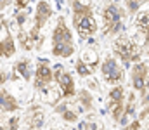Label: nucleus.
Segmentation results:
<instances>
[{
    "instance_id": "1",
    "label": "nucleus",
    "mask_w": 149,
    "mask_h": 130,
    "mask_svg": "<svg viewBox=\"0 0 149 130\" xmlns=\"http://www.w3.org/2000/svg\"><path fill=\"white\" fill-rule=\"evenodd\" d=\"M71 7V17H73V28L78 31L81 38H90L97 33V21L94 17V10L88 3H83L80 0H68Z\"/></svg>"
},
{
    "instance_id": "13",
    "label": "nucleus",
    "mask_w": 149,
    "mask_h": 130,
    "mask_svg": "<svg viewBox=\"0 0 149 130\" xmlns=\"http://www.w3.org/2000/svg\"><path fill=\"white\" fill-rule=\"evenodd\" d=\"M19 109H21L19 101H17L7 88H0V116H2V115L17 113Z\"/></svg>"
},
{
    "instance_id": "22",
    "label": "nucleus",
    "mask_w": 149,
    "mask_h": 130,
    "mask_svg": "<svg viewBox=\"0 0 149 130\" xmlns=\"http://www.w3.org/2000/svg\"><path fill=\"white\" fill-rule=\"evenodd\" d=\"M21 125V118L19 116H9L7 118V123H5V129L7 130H19Z\"/></svg>"
},
{
    "instance_id": "7",
    "label": "nucleus",
    "mask_w": 149,
    "mask_h": 130,
    "mask_svg": "<svg viewBox=\"0 0 149 130\" xmlns=\"http://www.w3.org/2000/svg\"><path fill=\"white\" fill-rule=\"evenodd\" d=\"M108 111L113 116V120L120 122L125 111V90L121 85H114L108 94Z\"/></svg>"
},
{
    "instance_id": "4",
    "label": "nucleus",
    "mask_w": 149,
    "mask_h": 130,
    "mask_svg": "<svg viewBox=\"0 0 149 130\" xmlns=\"http://www.w3.org/2000/svg\"><path fill=\"white\" fill-rule=\"evenodd\" d=\"M123 19L125 10L118 7L116 3H109L102 9V24H104V35L114 37L123 31Z\"/></svg>"
},
{
    "instance_id": "19",
    "label": "nucleus",
    "mask_w": 149,
    "mask_h": 130,
    "mask_svg": "<svg viewBox=\"0 0 149 130\" xmlns=\"http://www.w3.org/2000/svg\"><path fill=\"white\" fill-rule=\"evenodd\" d=\"M78 102H80V106H81L85 111H90V109H92V94H90L87 88L80 90V92H78Z\"/></svg>"
},
{
    "instance_id": "3",
    "label": "nucleus",
    "mask_w": 149,
    "mask_h": 130,
    "mask_svg": "<svg viewBox=\"0 0 149 130\" xmlns=\"http://www.w3.org/2000/svg\"><path fill=\"white\" fill-rule=\"evenodd\" d=\"M113 52L116 57H120V61L123 63V66H130L132 63H139L142 50L135 42H132L128 37H120L113 43Z\"/></svg>"
},
{
    "instance_id": "17",
    "label": "nucleus",
    "mask_w": 149,
    "mask_h": 130,
    "mask_svg": "<svg viewBox=\"0 0 149 130\" xmlns=\"http://www.w3.org/2000/svg\"><path fill=\"white\" fill-rule=\"evenodd\" d=\"M134 111H135V97H134V94H130L128 102H125V111H123V116L120 118V123H121V125H127V123L130 122Z\"/></svg>"
},
{
    "instance_id": "27",
    "label": "nucleus",
    "mask_w": 149,
    "mask_h": 130,
    "mask_svg": "<svg viewBox=\"0 0 149 130\" xmlns=\"http://www.w3.org/2000/svg\"><path fill=\"white\" fill-rule=\"evenodd\" d=\"M0 130H7L5 129V125H0Z\"/></svg>"
},
{
    "instance_id": "10",
    "label": "nucleus",
    "mask_w": 149,
    "mask_h": 130,
    "mask_svg": "<svg viewBox=\"0 0 149 130\" xmlns=\"http://www.w3.org/2000/svg\"><path fill=\"white\" fill-rule=\"evenodd\" d=\"M132 85L141 94L146 92L149 85V66L146 63H135L132 68Z\"/></svg>"
},
{
    "instance_id": "5",
    "label": "nucleus",
    "mask_w": 149,
    "mask_h": 130,
    "mask_svg": "<svg viewBox=\"0 0 149 130\" xmlns=\"http://www.w3.org/2000/svg\"><path fill=\"white\" fill-rule=\"evenodd\" d=\"M52 82H54V71H52L49 61L47 59H38L37 68L33 71V87H35V90L42 94L47 87L52 85Z\"/></svg>"
},
{
    "instance_id": "8",
    "label": "nucleus",
    "mask_w": 149,
    "mask_h": 130,
    "mask_svg": "<svg viewBox=\"0 0 149 130\" xmlns=\"http://www.w3.org/2000/svg\"><path fill=\"white\" fill-rule=\"evenodd\" d=\"M101 73L106 83L109 85H118L123 82L125 75H123V68L118 64V61L114 57H106L101 64Z\"/></svg>"
},
{
    "instance_id": "15",
    "label": "nucleus",
    "mask_w": 149,
    "mask_h": 130,
    "mask_svg": "<svg viewBox=\"0 0 149 130\" xmlns=\"http://www.w3.org/2000/svg\"><path fill=\"white\" fill-rule=\"evenodd\" d=\"M135 30L142 37V45L149 43V10H142L135 17Z\"/></svg>"
},
{
    "instance_id": "20",
    "label": "nucleus",
    "mask_w": 149,
    "mask_h": 130,
    "mask_svg": "<svg viewBox=\"0 0 149 130\" xmlns=\"http://www.w3.org/2000/svg\"><path fill=\"white\" fill-rule=\"evenodd\" d=\"M28 14H30V9H28V7H24V9H21V10H16L14 19H16V24H17L19 30L24 26V23H26V19H28Z\"/></svg>"
},
{
    "instance_id": "21",
    "label": "nucleus",
    "mask_w": 149,
    "mask_h": 130,
    "mask_svg": "<svg viewBox=\"0 0 149 130\" xmlns=\"http://www.w3.org/2000/svg\"><path fill=\"white\" fill-rule=\"evenodd\" d=\"M74 70H76V73H78L80 76H83V78H85V76H88V75H92V71L88 70V66H87V64H83L80 59L76 61V64H74Z\"/></svg>"
},
{
    "instance_id": "11",
    "label": "nucleus",
    "mask_w": 149,
    "mask_h": 130,
    "mask_svg": "<svg viewBox=\"0 0 149 130\" xmlns=\"http://www.w3.org/2000/svg\"><path fill=\"white\" fill-rule=\"evenodd\" d=\"M52 7L47 0H40L35 7V16H33V24L31 28L37 30V31H42V28L49 23V19L52 17Z\"/></svg>"
},
{
    "instance_id": "26",
    "label": "nucleus",
    "mask_w": 149,
    "mask_h": 130,
    "mask_svg": "<svg viewBox=\"0 0 149 130\" xmlns=\"http://www.w3.org/2000/svg\"><path fill=\"white\" fill-rule=\"evenodd\" d=\"M12 3V0H0V9H7Z\"/></svg>"
},
{
    "instance_id": "2",
    "label": "nucleus",
    "mask_w": 149,
    "mask_h": 130,
    "mask_svg": "<svg viewBox=\"0 0 149 130\" xmlns=\"http://www.w3.org/2000/svg\"><path fill=\"white\" fill-rule=\"evenodd\" d=\"M50 42H52V56L54 57L66 59V57H71L74 54L73 33H71L70 26L66 24L64 17H59L57 19V24L52 30Z\"/></svg>"
},
{
    "instance_id": "25",
    "label": "nucleus",
    "mask_w": 149,
    "mask_h": 130,
    "mask_svg": "<svg viewBox=\"0 0 149 130\" xmlns=\"http://www.w3.org/2000/svg\"><path fill=\"white\" fill-rule=\"evenodd\" d=\"M9 80H10V75H9L7 71L0 70V87H2V85H5V83H7Z\"/></svg>"
},
{
    "instance_id": "16",
    "label": "nucleus",
    "mask_w": 149,
    "mask_h": 130,
    "mask_svg": "<svg viewBox=\"0 0 149 130\" xmlns=\"http://www.w3.org/2000/svg\"><path fill=\"white\" fill-rule=\"evenodd\" d=\"M56 111H57L59 115H63V118H64L66 122H71V123H73V122L78 120V115L70 108L68 102H61V104H57V106H56Z\"/></svg>"
},
{
    "instance_id": "23",
    "label": "nucleus",
    "mask_w": 149,
    "mask_h": 130,
    "mask_svg": "<svg viewBox=\"0 0 149 130\" xmlns=\"http://www.w3.org/2000/svg\"><path fill=\"white\" fill-rule=\"evenodd\" d=\"M142 2H146V0H127L125 2V5H127V10L130 12V14H134L141 5H142Z\"/></svg>"
},
{
    "instance_id": "14",
    "label": "nucleus",
    "mask_w": 149,
    "mask_h": 130,
    "mask_svg": "<svg viewBox=\"0 0 149 130\" xmlns=\"http://www.w3.org/2000/svg\"><path fill=\"white\" fill-rule=\"evenodd\" d=\"M45 123V113L40 106H33L30 108L28 111V116H26V125L30 130H40Z\"/></svg>"
},
{
    "instance_id": "24",
    "label": "nucleus",
    "mask_w": 149,
    "mask_h": 130,
    "mask_svg": "<svg viewBox=\"0 0 149 130\" xmlns=\"http://www.w3.org/2000/svg\"><path fill=\"white\" fill-rule=\"evenodd\" d=\"M14 2V5H16V10H21V9H24V7H28V3L31 2V0H12Z\"/></svg>"
},
{
    "instance_id": "18",
    "label": "nucleus",
    "mask_w": 149,
    "mask_h": 130,
    "mask_svg": "<svg viewBox=\"0 0 149 130\" xmlns=\"http://www.w3.org/2000/svg\"><path fill=\"white\" fill-rule=\"evenodd\" d=\"M80 61H81L83 64H87V66H88V70L94 73V70L97 68V61H99V57H97V54H95L92 49H88V50H85V52H83V56L80 57Z\"/></svg>"
},
{
    "instance_id": "28",
    "label": "nucleus",
    "mask_w": 149,
    "mask_h": 130,
    "mask_svg": "<svg viewBox=\"0 0 149 130\" xmlns=\"http://www.w3.org/2000/svg\"><path fill=\"white\" fill-rule=\"evenodd\" d=\"M146 104H149V94H148V97H146Z\"/></svg>"
},
{
    "instance_id": "29",
    "label": "nucleus",
    "mask_w": 149,
    "mask_h": 130,
    "mask_svg": "<svg viewBox=\"0 0 149 130\" xmlns=\"http://www.w3.org/2000/svg\"><path fill=\"white\" fill-rule=\"evenodd\" d=\"M111 2H113V3H116V2H120V0H111Z\"/></svg>"
},
{
    "instance_id": "9",
    "label": "nucleus",
    "mask_w": 149,
    "mask_h": 130,
    "mask_svg": "<svg viewBox=\"0 0 149 130\" xmlns=\"http://www.w3.org/2000/svg\"><path fill=\"white\" fill-rule=\"evenodd\" d=\"M16 54V40L9 31V26L5 21L0 23V57L10 59Z\"/></svg>"
},
{
    "instance_id": "12",
    "label": "nucleus",
    "mask_w": 149,
    "mask_h": 130,
    "mask_svg": "<svg viewBox=\"0 0 149 130\" xmlns=\"http://www.w3.org/2000/svg\"><path fill=\"white\" fill-rule=\"evenodd\" d=\"M33 64H31V59L28 57H21L16 61V64L12 66V75L10 78H19V80H24V82H30L33 80Z\"/></svg>"
},
{
    "instance_id": "6",
    "label": "nucleus",
    "mask_w": 149,
    "mask_h": 130,
    "mask_svg": "<svg viewBox=\"0 0 149 130\" xmlns=\"http://www.w3.org/2000/svg\"><path fill=\"white\" fill-rule=\"evenodd\" d=\"M54 71V80L57 82V87H59V92L64 99H70V97H74L76 95V87H74V80L73 76L61 66V64H56L52 68Z\"/></svg>"
}]
</instances>
